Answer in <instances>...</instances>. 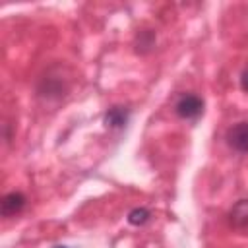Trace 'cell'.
<instances>
[{
	"label": "cell",
	"mask_w": 248,
	"mask_h": 248,
	"mask_svg": "<svg viewBox=\"0 0 248 248\" xmlns=\"http://www.w3.org/2000/svg\"><path fill=\"white\" fill-rule=\"evenodd\" d=\"M174 110H176V114L180 118L194 120L203 112V99L200 95H196V93H186L176 101Z\"/></svg>",
	"instance_id": "1"
},
{
	"label": "cell",
	"mask_w": 248,
	"mask_h": 248,
	"mask_svg": "<svg viewBox=\"0 0 248 248\" xmlns=\"http://www.w3.org/2000/svg\"><path fill=\"white\" fill-rule=\"evenodd\" d=\"M227 143L238 153H248V122H236L227 130Z\"/></svg>",
	"instance_id": "2"
},
{
	"label": "cell",
	"mask_w": 248,
	"mask_h": 248,
	"mask_svg": "<svg viewBox=\"0 0 248 248\" xmlns=\"http://www.w3.org/2000/svg\"><path fill=\"white\" fill-rule=\"evenodd\" d=\"M25 196L21 192H10L2 198V203H0V211L4 217H10V215H16L19 213L23 207H25Z\"/></svg>",
	"instance_id": "3"
},
{
	"label": "cell",
	"mask_w": 248,
	"mask_h": 248,
	"mask_svg": "<svg viewBox=\"0 0 248 248\" xmlns=\"http://www.w3.org/2000/svg\"><path fill=\"white\" fill-rule=\"evenodd\" d=\"M128 118H130V110H128L126 107H112V108H108V112L105 114V124H107L108 128L116 130V128L126 126Z\"/></svg>",
	"instance_id": "4"
},
{
	"label": "cell",
	"mask_w": 248,
	"mask_h": 248,
	"mask_svg": "<svg viewBox=\"0 0 248 248\" xmlns=\"http://www.w3.org/2000/svg\"><path fill=\"white\" fill-rule=\"evenodd\" d=\"M229 221L238 229L248 225V200H240L232 205V209L229 211Z\"/></svg>",
	"instance_id": "5"
},
{
	"label": "cell",
	"mask_w": 248,
	"mask_h": 248,
	"mask_svg": "<svg viewBox=\"0 0 248 248\" xmlns=\"http://www.w3.org/2000/svg\"><path fill=\"white\" fill-rule=\"evenodd\" d=\"M149 217H151V213H149L145 207H136V209H132V211L128 213V221H130L132 225H136V227L145 225V223L149 221Z\"/></svg>",
	"instance_id": "6"
},
{
	"label": "cell",
	"mask_w": 248,
	"mask_h": 248,
	"mask_svg": "<svg viewBox=\"0 0 248 248\" xmlns=\"http://www.w3.org/2000/svg\"><path fill=\"white\" fill-rule=\"evenodd\" d=\"M240 87L248 93V70H246V72L242 74V78H240Z\"/></svg>",
	"instance_id": "7"
},
{
	"label": "cell",
	"mask_w": 248,
	"mask_h": 248,
	"mask_svg": "<svg viewBox=\"0 0 248 248\" xmlns=\"http://www.w3.org/2000/svg\"><path fill=\"white\" fill-rule=\"evenodd\" d=\"M52 248H68V246H52Z\"/></svg>",
	"instance_id": "8"
}]
</instances>
